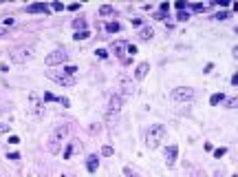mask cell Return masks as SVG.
<instances>
[{
    "mask_svg": "<svg viewBox=\"0 0 238 177\" xmlns=\"http://www.w3.org/2000/svg\"><path fill=\"white\" fill-rule=\"evenodd\" d=\"M214 18H216V20H227V18H229V16H227V11H223V13H216Z\"/></svg>",
    "mask_w": 238,
    "mask_h": 177,
    "instance_id": "cell-30",
    "label": "cell"
},
{
    "mask_svg": "<svg viewBox=\"0 0 238 177\" xmlns=\"http://www.w3.org/2000/svg\"><path fill=\"white\" fill-rule=\"evenodd\" d=\"M64 71L69 73V76H75V73H77V67H73V64H69V67H64Z\"/></svg>",
    "mask_w": 238,
    "mask_h": 177,
    "instance_id": "cell-24",
    "label": "cell"
},
{
    "mask_svg": "<svg viewBox=\"0 0 238 177\" xmlns=\"http://www.w3.org/2000/svg\"><path fill=\"white\" fill-rule=\"evenodd\" d=\"M11 60L13 62H18V64H22V62H29L31 58H33V46L31 44H18V46H13L11 49Z\"/></svg>",
    "mask_w": 238,
    "mask_h": 177,
    "instance_id": "cell-4",
    "label": "cell"
},
{
    "mask_svg": "<svg viewBox=\"0 0 238 177\" xmlns=\"http://www.w3.org/2000/svg\"><path fill=\"white\" fill-rule=\"evenodd\" d=\"M126 49H128V44L123 42V40L121 42H112V51H115L117 55H123V51H126Z\"/></svg>",
    "mask_w": 238,
    "mask_h": 177,
    "instance_id": "cell-14",
    "label": "cell"
},
{
    "mask_svg": "<svg viewBox=\"0 0 238 177\" xmlns=\"http://www.w3.org/2000/svg\"><path fill=\"white\" fill-rule=\"evenodd\" d=\"M148 71H150V64H148V62L137 64V69H135V80H144V78L148 76Z\"/></svg>",
    "mask_w": 238,
    "mask_h": 177,
    "instance_id": "cell-11",
    "label": "cell"
},
{
    "mask_svg": "<svg viewBox=\"0 0 238 177\" xmlns=\"http://www.w3.org/2000/svg\"><path fill=\"white\" fill-rule=\"evenodd\" d=\"M221 102H225V93H214V95L209 98V104H212V106L221 104Z\"/></svg>",
    "mask_w": 238,
    "mask_h": 177,
    "instance_id": "cell-15",
    "label": "cell"
},
{
    "mask_svg": "<svg viewBox=\"0 0 238 177\" xmlns=\"http://www.w3.org/2000/svg\"><path fill=\"white\" fill-rule=\"evenodd\" d=\"M53 9H55V11H62L64 5H62V2H53Z\"/></svg>",
    "mask_w": 238,
    "mask_h": 177,
    "instance_id": "cell-34",
    "label": "cell"
},
{
    "mask_svg": "<svg viewBox=\"0 0 238 177\" xmlns=\"http://www.w3.org/2000/svg\"><path fill=\"white\" fill-rule=\"evenodd\" d=\"M97 166H99V157H97V155H88V160H86L88 173H95V171H97Z\"/></svg>",
    "mask_w": 238,
    "mask_h": 177,
    "instance_id": "cell-13",
    "label": "cell"
},
{
    "mask_svg": "<svg viewBox=\"0 0 238 177\" xmlns=\"http://www.w3.org/2000/svg\"><path fill=\"white\" fill-rule=\"evenodd\" d=\"M27 11H29V13H46V11H49V5L35 2V5H29V7H27Z\"/></svg>",
    "mask_w": 238,
    "mask_h": 177,
    "instance_id": "cell-12",
    "label": "cell"
},
{
    "mask_svg": "<svg viewBox=\"0 0 238 177\" xmlns=\"http://www.w3.org/2000/svg\"><path fill=\"white\" fill-rule=\"evenodd\" d=\"M232 84L238 87V73H234V76H232Z\"/></svg>",
    "mask_w": 238,
    "mask_h": 177,
    "instance_id": "cell-36",
    "label": "cell"
},
{
    "mask_svg": "<svg viewBox=\"0 0 238 177\" xmlns=\"http://www.w3.org/2000/svg\"><path fill=\"white\" fill-rule=\"evenodd\" d=\"M112 153H115V151H112V146H104V148H101V155H104V157H110Z\"/></svg>",
    "mask_w": 238,
    "mask_h": 177,
    "instance_id": "cell-23",
    "label": "cell"
},
{
    "mask_svg": "<svg viewBox=\"0 0 238 177\" xmlns=\"http://www.w3.org/2000/svg\"><path fill=\"white\" fill-rule=\"evenodd\" d=\"M29 102H31V115L42 117V115H44V102L40 100V95L31 93V95H29Z\"/></svg>",
    "mask_w": 238,
    "mask_h": 177,
    "instance_id": "cell-9",
    "label": "cell"
},
{
    "mask_svg": "<svg viewBox=\"0 0 238 177\" xmlns=\"http://www.w3.org/2000/svg\"><path fill=\"white\" fill-rule=\"evenodd\" d=\"M185 7H187V5L183 2V0H179V2H176V9H185Z\"/></svg>",
    "mask_w": 238,
    "mask_h": 177,
    "instance_id": "cell-40",
    "label": "cell"
},
{
    "mask_svg": "<svg viewBox=\"0 0 238 177\" xmlns=\"http://www.w3.org/2000/svg\"><path fill=\"white\" fill-rule=\"evenodd\" d=\"M187 18H190V16H187L185 11H181V13H179V20H187Z\"/></svg>",
    "mask_w": 238,
    "mask_h": 177,
    "instance_id": "cell-37",
    "label": "cell"
},
{
    "mask_svg": "<svg viewBox=\"0 0 238 177\" xmlns=\"http://www.w3.org/2000/svg\"><path fill=\"white\" fill-rule=\"evenodd\" d=\"M132 24H135V27H141V18H132Z\"/></svg>",
    "mask_w": 238,
    "mask_h": 177,
    "instance_id": "cell-39",
    "label": "cell"
},
{
    "mask_svg": "<svg viewBox=\"0 0 238 177\" xmlns=\"http://www.w3.org/2000/svg\"><path fill=\"white\" fill-rule=\"evenodd\" d=\"M29 177H31V175H29Z\"/></svg>",
    "mask_w": 238,
    "mask_h": 177,
    "instance_id": "cell-45",
    "label": "cell"
},
{
    "mask_svg": "<svg viewBox=\"0 0 238 177\" xmlns=\"http://www.w3.org/2000/svg\"><path fill=\"white\" fill-rule=\"evenodd\" d=\"M53 100H58L53 93H46V95H44V102H53Z\"/></svg>",
    "mask_w": 238,
    "mask_h": 177,
    "instance_id": "cell-33",
    "label": "cell"
},
{
    "mask_svg": "<svg viewBox=\"0 0 238 177\" xmlns=\"http://www.w3.org/2000/svg\"><path fill=\"white\" fill-rule=\"evenodd\" d=\"M225 109H238V98H225Z\"/></svg>",
    "mask_w": 238,
    "mask_h": 177,
    "instance_id": "cell-20",
    "label": "cell"
},
{
    "mask_svg": "<svg viewBox=\"0 0 238 177\" xmlns=\"http://www.w3.org/2000/svg\"><path fill=\"white\" fill-rule=\"evenodd\" d=\"M99 13H101V16H112V13H115V9H112L110 5H101V7H99Z\"/></svg>",
    "mask_w": 238,
    "mask_h": 177,
    "instance_id": "cell-18",
    "label": "cell"
},
{
    "mask_svg": "<svg viewBox=\"0 0 238 177\" xmlns=\"http://www.w3.org/2000/svg\"><path fill=\"white\" fill-rule=\"evenodd\" d=\"M66 60H69V53L62 51V49H55V51H51V53L44 58L46 67H58V64H64Z\"/></svg>",
    "mask_w": 238,
    "mask_h": 177,
    "instance_id": "cell-6",
    "label": "cell"
},
{
    "mask_svg": "<svg viewBox=\"0 0 238 177\" xmlns=\"http://www.w3.org/2000/svg\"><path fill=\"white\" fill-rule=\"evenodd\" d=\"M123 175H126V177H141L135 168H130V166H126V168H123Z\"/></svg>",
    "mask_w": 238,
    "mask_h": 177,
    "instance_id": "cell-22",
    "label": "cell"
},
{
    "mask_svg": "<svg viewBox=\"0 0 238 177\" xmlns=\"http://www.w3.org/2000/svg\"><path fill=\"white\" fill-rule=\"evenodd\" d=\"M163 137H165V126L163 124H155L148 131V135H146V144L150 148H159L161 142H163Z\"/></svg>",
    "mask_w": 238,
    "mask_h": 177,
    "instance_id": "cell-3",
    "label": "cell"
},
{
    "mask_svg": "<svg viewBox=\"0 0 238 177\" xmlns=\"http://www.w3.org/2000/svg\"><path fill=\"white\" fill-rule=\"evenodd\" d=\"M119 29H121L119 22H108V24H106V31H108V33H117Z\"/></svg>",
    "mask_w": 238,
    "mask_h": 177,
    "instance_id": "cell-19",
    "label": "cell"
},
{
    "mask_svg": "<svg viewBox=\"0 0 238 177\" xmlns=\"http://www.w3.org/2000/svg\"><path fill=\"white\" fill-rule=\"evenodd\" d=\"M152 38V27H144L139 31V40H150Z\"/></svg>",
    "mask_w": 238,
    "mask_h": 177,
    "instance_id": "cell-16",
    "label": "cell"
},
{
    "mask_svg": "<svg viewBox=\"0 0 238 177\" xmlns=\"http://www.w3.org/2000/svg\"><path fill=\"white\" fill-rule=\"evenodd\" d=\"M71 155H73V144H71V146H66V151H64V157H66V160H69Z\"/></svg>",
    "mask_w": 238,
    "mask_h": 177,
    "instance_id": "cell-29",
    "label": "cell"
},
{
    "mask_svg": "<svg viewBox=\"0 0 238 177\" xmlns=\"http://www.w3.org/2000/svg\"><path fill=\"white\" fill-rule=\"evenodd\" d=\"M170 9V2H161V7H159V13H163L165 16V11Z\"/></svg>",
    "mask_w": 238,
    "mask_h": 177,
    "instance_id": "cell-25",
    "label": "cell"
},
{
    "mask_svg": "<svg viewBox=\"0 0 238 177\" xmlns=\"http://www.w3.org/2000/svg\"><path fill=\"white\" fill-rule=\"evenodd\" d=\"M232 55H234V60H238V46H234V49H232Z\"/></svg>",
    "mask_w": 238,
    "mask_h": 177,
    "instance_id": "cell-41",
    "label": "cell"
},
{
    "mask_svg": "<svg viewBox=\"0 0 238 177\" xmlns=\"http://www.w3.org/2000/svg\"><path fill=\"white\" fill-rule=\"evenodd\" d=\"M117 84H119V95H132V93H135V82L128 76H119Z\"/></svg>",
    "mask_w": 238,
    "mask_h": 177,
    "instance_id": "cell-8",
    "label": "cell"
},
{
    "mask_svg": "<svg viewBox=\"0 0 238 177\" xmlns=\"http://www.w3.org/2000/svg\"><path fill=\"white\" fill-rule=\"evenodd\" d=\"M212 69H214V64H212V62H207V64H205V69H203V71H205V73H209V71H212Z\"/></svg>",
    "mask_w": 238,
    "mask_h": 177,
    "instance_id": "cell-35",
    "label": "cell"
},
{
    "mask_svg": "<svg viewBox=\"0 0 238 177\" xmlns=\"http://www.w3.org/2000/svg\"><path fill=\"white\" fill-rule=\"evenodd\" d=\"M46 78L58 82V84H62V87H73L75 84V78L69 76L66 71H46Z\"/></svg>",
    "mask_w": 238,
    "mask_h": 177,
    "instance_id": "cell-5",
    "label": "cell"
},
{
    "mask_svg": "<svg viewBox=\"0 0 238 177\" xmlns=\"http://www.w3.org/2000/svg\"><path fill=\"white\" fill-rule=\"evenodd\" d=\"M66 135H69V126H66V124H58L49 133V139H46V151H49L51 155H58L60 148H62V144L66 142Z\"/></svg>",
    "mask_w": 238,
    "mask_h": 177,
    "instance_id": "cell-1",
    "label": "cell"
},
{
    "mask_svg": "<svg viewBox=\"0 0 238 177\" xmlns=\"http://www.w3.org/2000/svg\"><path fill=\"white\" fill-rule=\"evenodd\" d=\"M190 9H192V11H205L203 5H190Z\"/></svg>",
    "mask_w": 238,
    "mask_h": 177,
    "instance_id": "cell-28",
    "label": "cell"
},
{
    "mask_svg": "<svg viewBox=\"0 0 238 177\" xmlns=\"http://www.w3.org/2000/svg\"><path fill=\"white\" fill-rule=\"evenodd\" d=\"M7 142H9V144H18V142H20V137H18V135H11Z\"/></svg>",
    "mask_w": 238,
    "mask_h": 177,
    "instance_id": "cell-32",
    "label": "cell"
},
{
    "mask_svg": "<svg viewBox=\"0 0 238 177\" xmlns=\"http://www.w3.org/2000/svg\"><path fill=\"white\" fill-rule=\"evenodd\" d=\"M172 100L174 102H190V100H194V89H190V87H176L172 91Z\"/></svg>",
    "mask_w": 238,
    "mask_h": 177,
    "instance_id": "cell-7",
    "label": "cell"
},
{
    "mask_svg": "<svg viewBox=\"0 0 238 177\" xmlns=\"http://www.w3.org/2000/svg\"><path fill=\"white\" fill-rule=\"evenodd\" d=\"M0 33H2V31H0Z\"/></svg>",
    "mask_w": 238,
    "mask_h": 177,
    "instance_id": "cell-43",
    "label": "cell"
},
{
    "mask_svg": "<svg viewBox=\"0 0 238 177\" xmlns=\"http://www.w3.org/2000/svg\"><path fill=\"white\" fill-rule=\"evenodd\" d=\"M73 27L77 31H86V20H84V18H75L73 20Z\"/></svg>",
    "mask_w": 238,
    "mask_h": 177,
    "instance_id": "cell-17",
    "label": "cell"
},
{
    "mask_svg": "<svg viewBox=\"0 0 238 177\" xmlns=\"http://www.w3.org/2000/svg\"><path fill=\"white\" fill-rule=\"evenodd\" d=\"M119 113H121V98L119 95H112L108 100L106 113H104V122H106V124H115L119 120Z\"/></svg>",
    "mask_w": 238,
    "mask_h": 177,
    "instance_id": "cell-2",
    "label": "cell"
},
{
    "mask_svg": "<svg viewBox=\"0 0 238 177\" xmlns=\"http://www.w3.org/2000/svg\"><path fill=\"white\" fill-rule=\"evenodd\" d=\"M227 153V148H216V151H214V157H223Z\"/></svg>",
    "mask_w": 238,
    "mask_h": 177,
    "instance_id": "cell-27",
    "label": "cell"
},
{
    "mask_svg": "<svg viewBox=\"0 0 238 177\" xmlns=\"http://www.w3.org/2000/svg\"><path fill=\"white\" fill-rule=\"evenodd\" d=\"M73 38H75V40H88V38H91V33H88V31H75Z\"/></svg>",
    "mask_w": 238,
    "mask_h": 177,
    "instance_id": "cell-21",
    "label": "cell"
},
{
    "mask_svg": "<svg viewBox=\"0 0 238 177\" xmlns=\"http://www.w3.org/2000/svg\"><path fill=\"white\" fill-rule=\"evenodd\" d=\"M236 31H238V29H236Z\"/></svg>",
    "mask_w": 238,
    "mask_h": 177,
    "instance_id": "cell-44",
    "label": "cell"
},
{
    "mask_svg": "<svg viewBox=\"0 0 238 177\" xmlns=\"http://www.w3.org/2000/svg\"><path fill=\"white\" fill-rule=\"evenodd\" d=\"M9 131V124H0V133H7Z\"/></svg>",
    "mask_w": 238,
    "mask_h": 177,
    "instance_id": "cell-38",
    "label": "cell"
},
{
    "mask_svg": "<svg viewBox=\"0 0 238 177\" xmlns=\"http://www.w3.org/2000/svg\"><path fill=\"white\" fill-rule=\"evenodd\" d=\"M7 160H13V162H16V160H20V153H9V155H7Z\"/></svg>",
    "mask_w": 238,
    "mask_h": 177,
    "instance_id": "cell-31",
    "label": "cell"
},
{
    "mask_svg": "<svg viewBox=\"0 0 238 177\" xmlns=\"http://www.w3.org/2000/svg\"><path fill=\"white\" fill-rule=\"evenodd\" d=\"M232 177H238V175H232Z\"/></svg>",
    "mask_w": 238,
    "mask_h": 177,
    "instance_id": "cell-42",
    "label": "cell"
},
{
    "mask_svg": "<svg viewBox=\"0 0 238 177\" xmlns=\"http://www.w3.org/2000/svg\"><path fill=\"white\" fill-rule=\"evenodd\" d=\"M176 155H179V146H176V144L168 146V148H165V164H168V166H174Z\"/></svg>",
    "mask_w": 238,
    "mask_h": 177,
    "instance_id": "cell-10",
    "label": "cell"
},
{
    "mask_svg": "<svg viewBox=\"0 0 238 177\" xmlns=\"http://www.w3.org/2000/svg\"><path fill=\"white\" fill-rule=\"evenodd\" d=\"M95 55H97V58H99V60H104V58H106V55H108V53H106V51H104V49H97V51H95Z\"/></svg>",
    "mask_w": 238,
    "mask_h": 177,
    "instance_id": "cell-26",
    "label": "cell"
}]
</instances>
